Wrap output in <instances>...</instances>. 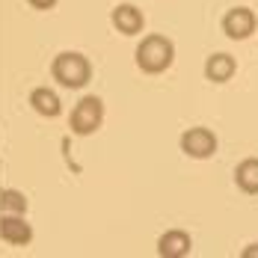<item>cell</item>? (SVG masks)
<instances>
[{"mask_svg":"<svg viewBox=\"0 0 258 258\" xmlns=\"http://www.w3.org/2000/svg\"><path fill=\"white\" fill-rule=\"evenodd\" d=\"M255 27H258V18L249 6H234V9H229V12L223 15V33H226L229 39H234V42L249 39V36L255 33Z\"/></svg>","mask_w":258,"mask_h":258,"instance_id":"obj_5","label":"cell"},{"mask_svg":"<svg viewBox=\"0 0 258 258\" xmlns=\"http://www.w3.org/2000/svg\"><path fill=\"white\" fill-rule=\"evenodd\" d=\"M178 146H181V152L187 157H193V160H208V157H214L217 155V134L211 128H187L184 134H181V140H178Z\"/></svg>","mask_w":258,"mask_h":258,"instance_id":"obj_4","label":"cell"},{"mask_svg":"<svg viewBox=\"0 0 258 258\" xmlns=\"http://www.w3.org/2000/svg\"><path fill=\"white\" fill-rule=\"evenodd\" d=\"M27 196L21 190H12V187H0V214H27Z\"/></svg>","mask_w":258,"mask_h":258,"instance_id":"obj_12","label":"cell"},{"mask_svg":"<svg viewBox=\"0 0 258 258\" xmlns=\"http://www.w3.org/2000/svg\"><path fill=\"white\" fill-rule=\"evenodd\" d=\"M193 252V240L184 229H169L157 237V255L160 258H187Z\"/></svg>","mask_w":258,"mask_h":258,"instance_id":"obj_8","label":"cell"},{"mask_svg":"<svg viewBox=\"0 0 258 258\" xmlns=\"http://www.w3.org/2000/svg\"><path fill=\"white\" fill-rule=\"evenodd\" d=\"M30 107L39 116H45V119H56L62 113V101H59V95L53 92L51 86H36L30 92Z\"/></svg>","mask_w":258,"mask_h":258,"instance_id":"obj_10","label":"cell"},{"mask_svg":"<svg viewBox=\"0 0 258 258\" xmlns=\"http://www.w3.org/2000/svg\"><path fill=\"white\" fill-rule=\"evenodd\" d=\"M243 258H258V243H252V246H246L243 252H240Z\"/></svg>","mask_w":258,"mask_h":258,"instance_id":"obj_14","label":"cell"},{"mask_svg":"<svg viewBox=\"0 0 258 258\" xmlns=\"http://www.w3.org/2000/svg\"><path fill=\"white\" fill-rule=\"evenodd\" d=\"M0 240H6L9 246L33 243V226L24 220V214H0Z\"/></svg>","mask_w":258,"mask_h":258,"instance_id":"obj_6","label":"cell"},{"mask_svg":"<svg viewBox=\"0 0 258 258\" xmlns=\"http://www.w3.org/2000/svg\"><path fill=\"white\" fill-rule=\"evenodd\" d=\"M27 3H30L33 9H39V12H48V9H53L59 0H27Z\"/></svg>","mask_w":258,"mask_h":258,"instance_id":"obj_13","label":"cell"},{"mask_svg":"<svg viewBox=\"0 0 258 258\" xmlns=\"http://www.w3.org/2000/svg\"><path fill=\"white\" fill-rule=\"evenodd\" d=\"M237 72V59L232 53H211L205 59V80L211 83H229Z\"/></svg>","mask_w":258,"mask_h":258,"instance_id":"obj_9","label":"cell"},{"mask_svg":"<svg viewBox=\"0 0 258 258\" xmlns=\"http://www.w3.org/2000/svg\"><path fill=\"white\" fill-rule=\"evenodd\" d=\"M101 125H104V101L98 98V95H83V98L75 104L72 116H69V128H72V134L89 137V134H95Z\"/></svg>","mask_w":258,"mask_h":258,"instance_id":"obj_3","label":"cell"},{"mask_svg":"<svg viewBox=\"0 0 258 258\" xmlns=\"http://www.w3.org/2000/svg\"><path fill=\"white\" fill-rule=\"evenodd\" d=\"M0 172H3V163H0Z\"/></svg>","mask_w":258,"mask_h":258,"instance_id":"obj_15","label":"cell"},{"mask_svg":"<svg viewBox=\"0 0 258 258\" xmlns=\"http://www.w3.org/2000/svg\"><path fill=\"white\" fill-rule=\"evenodd\" d=\"M134 56H137L140 72H146V75H163L175 62V45H172V39H166L160 33H152V36H146L137 45Z\"/></svg>","mask_w":258,"mask_h":258,"instance_id":"obj_1","label":"cell"},{"mask_svg":"<svg viewBox=\"0 0 258 258\" xmlns=\"http://www.w3.org/2000/svg\"><path fill=\"white\" fill-rule=\"evenodd\" d=\"M51 78L66 89H83L92 80V62L80 51H62L51 59Z\"/></svg>","mask_w":258,"mask_h":258,"instance_id":"obj_2","label":"cell"},{"mask_svg":"<svg viewBox=\"0 0 258 258\" xmlns=\"http://www.w3.org/2000/svg\"><path fill=\"white\" fill-rule=\"evenodd\" d=\"M234 184H237L243 193L255 196L258 193V157H246V160H240V163L234 166Z\"/></svg>","mask_w":258,"mask_h":258,"instance_id":"obj_11","label":"cell"},{"mask_svg":"<svg viewBox=\"0 0 258 258\" xmlns=\"http://www.w3.org/2000/svg\"><path fill=\"white\" fill-rule=\"evenodd\" d=\"M110 21H113V27H116L122 36H137V33H143V27H146V15H143V9L134 6V3H119V6H113Z\"/></svg>","mask_w":258,"mask_h":258,"instance_id":"obj_7","label":"cell"}]
</instances>
